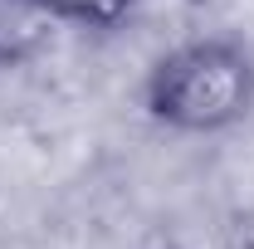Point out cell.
I'll return each instance as SVG.
<instances>
[{
    "label": "cell",
    "mask_w": 254,
    "mask_h": 249,
    "mask_svg": "<svg viewBox=\"0 0 254 249\" xmlns=\"http://www.w3.org/2000/svg\"><path fill=\"white\" fill-rule=\"evenodd\" d=\"M142 113L176 137H220L254 118V49L235 34H190L142 73Z\"/></svg>",
    "instance_id": "obj_1"
},
{
    "label": "cell",
    "mask_w": 254,
    "mask_h": 249,
    "mask_svg": "<svg viewBox=\"0 0 254 249\" xmlns=\"http://www.w3.org/2000/svg\"><path fill=\"white\" fill-rule=\"evenodd\" d=\"M54 34L59 25L39 0H0V73L25 68L39 54H49Z\"/></svg>",
    "instance_id": "obj_2"
},
{
    "label": "cell",
    "mask_w": 254,
    "mask_h": 249,
    "mask_svg": "<svg viewBox=\"0 0 254 249\" xmlns=\"http://www.w3.org/2000/svg\"><path fill=\"white\" fill-rule=\"evenodd\" d=\"M59 30H83V34H118L123 25L137 20L142 0H39Z\"/></svg>",
    "instance_id": "obj_3"
}]
</instances>
